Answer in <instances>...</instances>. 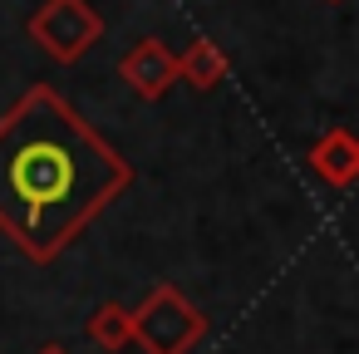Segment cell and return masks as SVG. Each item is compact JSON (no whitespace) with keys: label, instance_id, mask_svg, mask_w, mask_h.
Listing matches in <instances>:
<instances>
[{"label":"cell","instance_id":"obj_1","mask_svg":"<svg viewBox=\"0 0 359 354\" xmlns=\"http://www.w3.org/2000/svg\"><path fill=\"white\" fill-rule=\"evenodd\" d=\"M128 182L133 168L45 84L0 118V231L40 266L60 261Z\"/></svg>","mask_w":359,"mask_h":354},{"label":"cell","instance_id":"obj_2","mask_svg":"<svg viewBox=\"0 0 359 354\" xmlns=\"http://www.w3.org/2000/svg\"><path fill=\"white\" fill-rule=\"evenodd\" d=\"M128 325H133V344H143V354H187L207 334V315L177 285H153L143 295V305L128 310Z\"/></svg>","mask_w":359,"mask_h":354},{"label":"cell","instance_id":"obj_3","mask_svg":"<svg viewBox=\"0 0 359 354\" xmlns=\"http://www.w3.org/2000/svg\"><path fill=\"white\" fill-rule=\"evenodd\" d=\"M25 30L55 64H74L104 40V15L89 6V0H45V6L30 15Z\"/></svg>","mask_w":359,"mask_h":354},{"label":"cell","instance_id":"obj_4","mask_svg":"<svg viewBox=\"0 0 359 354\" xmlns=\"http://www.w3.org/2000/svg\"><path fill=\"white\" fill-rule=\"evenodd\" d=\"M118 79L138 94V99H163L177 84V55L163 40H138L123 60H118Z\"/></svg>","mask_w":359,"mask_h":354},{"label":"cell","instance_id":"obj_5","mask_svg":"<svg viewBox=\"0 0 359 354\" xmlns=\"http://www.w3.org/2000/svg\"><path fill=\"white\" fill-rule=\"evenodd\" d=\"M310 172L330 187H349L359 177V143L344 128H330L315 148H310Z\"/></svg>","mask_w":359,"mask_h":354},{"label":"cell","instance_id":"obj_6","mask_svg":"<svg viewBox=\"0 0 359 354\" xmlns=\"http://www.w3.org/2000/svg\"><path fill=\"white\" fill-rule=\"evenodd\" d=\"M226 55H222V45H212V40H192L182 55H177V79L182 84H192V89H217L222 79H226Z\"/></svg>","mask_w":359,"mask_h":354},{"label":"cell","instance_id":"obj_7","mask_svg":"<svg viewBox=\"0 0 359 354\" xmlns=\"http://www.w3.org/2000/svg\"><path fill=\"white\" fill-rule=\"evenodd\" d=\"M89 339L109 354H118L123 344H133V325H128V310L118 300H104L94 315H89Z\"/></svg>","mask_w":359,"mask_h":354},{"label":"cell","instance_id":"obj_8","mask_svg":"<svg viewBox=\"0 0 359 354\" xmlns=\"http://www.w3.org/2000/svg\"><path fill=\"white\" fill-rule=\"evenodd\" d=\"M35 354H69L65 344H45V349H35Z\"/></svg>","mask_w":359,"mask_h":354},{"label":"cell","instance_id":"obj_9","mask_svg":"<svg viewBox=\"0 0 359 354\" xmlns=\"http://www.w3.org/2000/svg\"><path fill=\"white\" fill-rule=\"evenodd\" d=\"M330 6H339V0H330Z\"/></svg>","mask_w":359,"mask_h":354}]
</instances>
